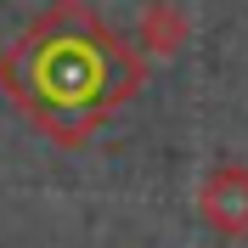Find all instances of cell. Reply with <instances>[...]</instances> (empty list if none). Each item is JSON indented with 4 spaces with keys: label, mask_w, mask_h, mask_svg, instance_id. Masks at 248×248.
I'll return each mask as SVG.
<instances>
[{
    "label": "cell",
    "mask_w": 248,
    "mask_h": 248,
    "mask_svg": "<svg viewBox=\"0 0 248 248\" xmlns=\"http://www.w3.org/2000/svg\"><path fill=\"white\" fill-rule=\"evenodd\" d=\"M141 51L102 23L85 0H51L0 51V91L40 136L79 147L141 91Z\"/></svg>",
    "instance_id": "1"
},
{
    "label": "cell",
    "mask_w": 248,
    "mask_h": 248,
    "mask_svg": "<svg viewBox=\"0 0 248 248\" xmlns=\"http://www.w3.org/2000/svg\"><path fill=\"white\" fill-rule=\"evenodd\" d=\"M198 215L203 226L226 243L248 237V164H215L198 186Z\"/></svg>",
    "instance_id": "2"
},
{
    "label": "cell",
    "mask_w": 248,
    "mask_h": 248,
    "mask_svg": "<svg viewBox=\"0 0 248 248\" xmlns=\"http://www.w3.org/2000/svg\"><path fill=\"white\" fill-rule=\"evenodd\" d=\"M186 12L175 6V0H147L136 17V51L141 57H175V51L186 46Z\"/></svg>",
    "instance_id": "3"
}]
</instances>
